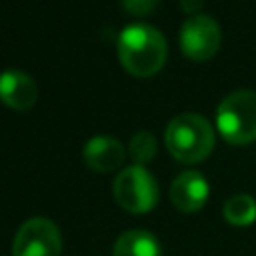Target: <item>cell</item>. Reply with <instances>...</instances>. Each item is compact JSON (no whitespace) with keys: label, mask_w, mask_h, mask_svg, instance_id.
Masks as SVG:
<instances>
[{"label":"cell","mask_w":256,"mask_h":256,"mask_svg":"<svg viewBox=\"0 0 256 256\" xmlns=\"http://www.w3.org/2000/svg\"><path fill=\"white\" fill-rule=\"evenodd\" d=\"M166 56V38L150 24H130L118 36V58L124 70L136 78H148L160 72Z\"/></svg>","instance_id":"1"},{"label":"cell","mask_w":256,"mask_h":256,"mask_svg":"<svg viewBox=\"0 0 256 256\" xmlns=\"http://www.w3.org/2000/svg\"><path fill=\"white\" fill-rule=\"evenodd\" d=\"M164 142L178 162L198 164L214 148V128L200 114H180L166 126Z\"/></svg>","instance_id":"2"},{"label":"cell","mask_w":256,"mask_h":256,"mask_svg":"<svg viewBox=\"0 0 256 256\" xmlns=\"http://www.w3.org/2000/svg\"><path fill=\"white\" fill-rule=\"evenodd\" d=\"M218 134L234 146L256 140V92L236 90L228 94L216 110Z\"/></svg>","instance_id":"3"},{"label":"cell","mask_w":256,"mask_h":256,"mask_svg":"<svg viewBox=\"0 0 256 256\" xmlns=\"http://www.w3.org/2000/svg\"><path fill=\"white\" fill-rule=\"evenodd\" d=\"M114 198L124 210L144 214L158 202V184L144 166L134 164L118 172L114 180Z\"/></svg>","instance_id":"4"},{"label":"cell","mask_w":256,"mask_h":256,"mask_svg":"<svg viewBox=\"0 0 256 256\" xmlns=\"http://www.w3.org/2000/svg\"><path fill=\"white\" fill-rule=\"evenodd\" d=\"M62 236L48 218L26 220L12 242V256H60Z\"/></svg>","instance_id":"5"},{"label":"cell","mask_w":256,"mask_h":256,"mask_svg":"<svg viewBox=\"0 0 256 256\" xmlns=\"http://www.w3.org/2000/svg\"><path fill=\"white\" fill-rule=\"evenodd\" d=\"M222 32L218 22L206 14L190 16L180 28V50L194 62H206L216 56Z\"/></svg>","instance_id":"6"},{"label":"cell","mask_w":256,"mask_h":256,"mask_svg":"<svg viewBox=\"0 0 256 256\" xmlns=\"http://www.w3.org/2000/svg\"><path fill=\"white\" fill-rule=\"evenodd\" d=\"M210 188L198 170H184L170 186V200L180 212H198L208 200Z\"/></svg>","instance_id":"7"},{"label":"cell","mask_w":256,"mask_h":256,"mask_svg":"<svg viewBox=\"0 0 256 256\" xmlns=\"http://www.w3.org/2000/svg\"><path fill=\"white\" fill-rule=\"evenodd\" d=\"M36 82L22 70H4L0 74V100L12 110H30L36 104Z\"/></svg>","instance_id":"8"},{"label":"cell","mask_w":256,"mask_h":256,"mask_svg":"<svg viewBox=\"0 0 256 256\" xmlns=\"http://www.w3.org/2000/svg\"><path fill=\"white\" fill-rule=\"evenodd\" d=\"M82 156H84V162H86V166L90 170L114 172V170H118L122 166L126 150L116 138L100 134V136H94V138H90L86 142Z\"/></svg>","instance_id":"9"},{"label":"cell","mask_w":256,"mask_h":256,"mask_svg":"<svg viewBox=\"0 0 256 256\" xmlns=\"http://www.w3.org/2000/svg\"><path fill=\"white\" fill-rule=\"evenodd\" d=\"M114 256H162V248L148 230H128L116 240Z\"/></svg>","instance_id":"10"},{"label":"cell","mask_w":256,"mask_h":256,"mask_svg":"<svg viewBox=\"0 0 256 256\" xmlns=\"http://www.w3.org/2000/svg\"><path fill=\"white\" fill-rule=\"evenodd\" d=\"M222 214L232 226H250L256 222V200L250 194H236L226 200Z\"/></svg>","instance_id":"11"},{"label":"cell","mask_w":256,"mask_h":256,"mask_svg":"<svg viewBox=\"0 0 256 256\" xmlns=\"http://www.w3.org/2000/svg\"><path fill=\"white\" fill-rule=\"evenodd\" d=\"M128 150H130V156L134 158V162L138 166H144L156 156V138L150 132H138L132 136Z\"/></svg>","instance_id":"12"},{"label":"cell","mask_w":256,"mask_h":256,"mask_svg":"<svg viewBox=\"0 0 256 256\" xmlns=\"http://www.w3.org/2000/svg\"><path fill=\"white\" fill-rule=\"evenodd\" d=\"M158 0H122V6L128 14L134 16H146L156 8Z\"/></svg>","instance_id":"13"},{"label":"cell","mask_w":256,"mask_h":256,"mask_svg":"<svg viewBox=\"0 0 256 256\" xmlns=\"http://www.w3.org/2000/svg\"><path fill=\"white\" fill-rule=\"evenodd\" d=\"M180 6H182L184 12L194 14V12H198L202 8V0H180Z\"/></svg>","instance_id":"14"}]
</instances>
